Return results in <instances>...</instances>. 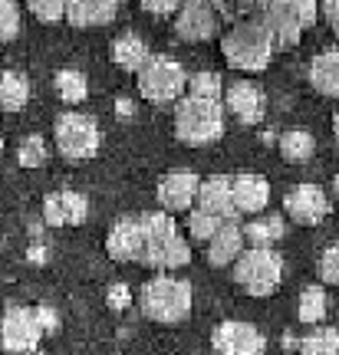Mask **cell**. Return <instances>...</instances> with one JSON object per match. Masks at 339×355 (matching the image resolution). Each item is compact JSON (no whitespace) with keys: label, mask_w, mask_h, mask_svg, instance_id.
I'll return each mask as SVG.
<instances>
[{"label":"cell","mask_w":339,"mask_h":355,"mask_svg":"<svg viewBox=\"0 0 339 355\" xmlns=\"http://www.w3.org/2000/svg\"><path fill=\"white\" fill-rule=\"evenodd\" d=\"M142 234H145V254L142 263L155 266V270H178V266L191 263V243L178 234L175 217L168 211H149L138 217Z\"/></svg>","instance_id":"1"},{"label":"cell","mask_w":339,"mask_h":355,"mask_svg":"<svg viewBox=\"0 0 339 355\" xmlns=\"http://www.w3.org/2000/svg\"><path fill=\"white\" fill-rule=\"evenodd\" d=\"M191 303H195L191 283L181 277H168V273L151 277L138 290V309L149 319H155V322H165V326L185 322L191 316Z\"/></svg>","instance_id":"2"},{"label":"cell","mask_w":339,"mask_h":355,"mask_svg":"<svg viewBox=\"0 0 339 355\" xmlns=\"http://www.w3.org/2000/svg\"><path fill=\"white\" fill-rule=\"evenodd\" d=\"M221 53L227 66H234L240 73H264L274 56V40L261 20H247V24L231 26L221 37Z\"/></svg>","instance_id":"3"},{"label":"cell","mask_w":339,"mask_h":355,"mask_svg":"<svg viewBox=\"0 0 339 355\" xmlns=\"http://www.w3.org/2000/svg\"><path fill=\"white\" fill-rule=\"evenodd\" d=\"M175 135L181 145L204 148L224 135V105L214 99H181L175 105Z\"/></svg>","instance_id":"4"},{"label":"cell","mask_w":339,"mask_h":355,"mask_svg":"<svg viewBox=\"0 0 339 355\" xmlns=\"http://www.w3.org/2000/svg\"><path fill=\"white\" fill-rule=\"evenodd\" d=\"M320 17V3L316 0H270L261 10V24L274 40V50H287L293 43H300L303 30H310Z\"/></svg>","instance_id":"5"},{"label":"cell","mask_w":339,"mask_h":355,"mask_svg":"<svg viewBox=\"0 0 339 355\" xmlns=\"http://www.w3.org/2000/svg\"><path fill=\"white\" fill-rule=\"evenodd\" d=\"M234 283L251 296H270L283 279V257L274 247H247L234 263Z\"/></svg>","instance_id":"6"},{"label":"cell","mask_w":339,"mask_h":355,"mask_svg":"<svg viewBox=\"0 0 339 355\" xmlns=\"http://www.w3.org/2000/svg\"><path fill=\"white\" fill-rule=\"evenodd\" d=\"M188 89V73L185 66L172 60V56H155L142 69H138V92L142 99L151 105H165V102H175L181 92Z\"/></svg>","instance_id":"7"},{"label":"cell","mask_w":339,"mask_h":355,"mask_svg":"<svg viewBox=\"0 0 339 355\" xmlns=\"http://www.w3.org/2000/svg\"><path fill=\"white\" fill-rule=\"evenodd\" d=\"M53 139H56V152L69 158V162H86L99 152V125L96 119L83 112H63L53 122Z\"/></svg>","instance_id":"8"},{"label":"cell","mask_w":339,"mask_h":355,"mask_svg":"<svg viewBox=\"0 0 339 355\" xmlns=\"http://www.w3.org/2000/svg\"><path fill=\"white\" fill-rule=\"evenodd\" d=\"M43 339V326L37 319V309L26 306H10L0 319V345L10 355H30Z\"/></svg>","instance_id":"9"},{"label":"cell","mask_w":339,"mask_h":355,"mask_svg":"<svg viewBox=\"0 0 339 355\" xmlns=\"http://www.w3.org/2000/svg\"><path fill=\"white\" fill-rule=\"evenodd\" d=\"M211 345L217 355H264L267 339L254 322L227 319V322H221V326L214 329Z\"/></svg>","instance_id":"10"},{"label":"cell","mask_w":339,"mask_h":355,"mask_svg":"<svg viewBox=\"0 0 339 355\" xmlns=\"http://www.w3.org/2000/svg\"><path fill=\"white\" fill-rule=\"evenodd\" d=\"M175 37L181 43H208L217 37V13L208 0H185L175 17Z\"/></svg>","instance_id":"11"},{"label":"cell","mask_w":339,"mask_h":355,"mask_svg":"<svg viewBox=\"0 0 339 355\" xmlns=\"http://www.w3.org/2000/svg\"><path fill=\"white\" fill-rule=\"evenodd\" d=\"M283 211L290 220H297L303 227H313L329 214V198L320 184H293L283 194Z\"/></svg>","instance_id":"12"},{"label":"cell","mask_w":339,"mask_h":355,"mask_svg":"<svg viewBox=\"0 0 339 355\" xmlns=\"http://www.w3.org/2000/svg\"><path fill=\"white\" fill-rule=\"evenodd\" d=\"M224 105L227 112H234L240 125H257L267 112V99H264V89L257 86V83H227L224 89Z\"/></svg>","instance_id":"13"},{"label":"cell","mask_w":339,"mask_h":355,"mask_svg":"<svg viewBox=\"0 0 339 355\" xmlns=\"http://www.w3.org/2000/svg\"><path fill=\"white\" fill-rule=\"evenodd\" d=\"M198 191H201V178L195 171H168L158 181L155 198L162 211H191V204H198Z\"/></svg>","instance_id":"14"},{"label":"cell","mask_w":339,"mask_h":355,"mask_svg":"<svg viewBox=\"0 0 339 355\" xmlns=\"http://www.w3.org/2000/svg\"><path fill=\"white\" fill-rule=\"evenodd\" d=\"M106 250L113 260L119 263H132V260H142L145 254V234H142V224L138 217H122L115 220L109 237H106Z\"/></svg>","instance_id":"15"},{"label":"cell","mask_w":339,"mask_h":355,"mask_svg":"<svg viewBox=\"0 0 339 355\" xmlns=\"http://www.w3.org/2000/svg\"><path fill=\"white\" fill-rule=\"evenodd\" d=\"M89 214V201L79 191H53L43 201V220L50 227H69V224H83Z\"/></svg>","instance_id":"16"},{"label":"cell","mask_w":339,"mask_h":355,"mask_svg":"<svg viewBox=\"0 0 339 355\" xmlns=\"http://www.w3.org/2000/svg\"><path fill=\"white\" fill-rule=\"evenodd\" d=\"M198 207L214 217H221V220H238V211H234V178L227 175L201 178Z\"/></svg>","instance_id":"17"},{"label":"cell","mask_w":339,"mask_h":355,"mask_svg":"<svg viewBox=\"0 0 339 355\" xmlns=\"http://www.w3.org/2000/svg\"><path fill=\"white\" fill-rule=\"evenodd\" d=\"M267 204H270V184L264 175H238L234 178V211L238 217H251V214H264Z\"/></svg>","instance_id":"18"},{"label":"cell","mask_w":339,"mask_h":355,"mask_svg":"<svg viewBox=\"0 0 339 355\" xmlns=\"http://www.w3.org/2000/svg\"><path fill=\"white\" fill-rule=\"evenodd\" d=\"M244 250H247V247H244V227H240L238 220H227V224H221V230L214 234L211 241H208V263L234 266Z\"/></svg>","instance_id":"19"},{"label":"cell","mask_w":339,"mask_h":355,"mask_svg":"<svg viewBox=\"0 0 339 355\" xmlns=\"http://www.w3.org/2000/svg\"><path fill=\"white\" fill-rule=\"evenodd\" d=\"M122 7V0H69V10H66V20L79 30H89V26H106L115 20V13Z\"/></svg>","instance_id":"20"},{"label":"cell","mask_w":339,"mask_h":355,"mask_svg":"<svg viewBox=\"0 0 339 355\" xmlns=\"http://www.w3.org/2000/svg\"><path fill=\"white\" fill-rule=\"evenodd\" d=\"M151 60V50L149 43L138 37V33H122V37L113 40V63L119 69H126V73H135Z\"/></svg>","instance_id":"21"},{"label":"cell","mask_w":339,"mask_h":355,"mask_svg":"<svg viewBox=\"0 0 339 355\" xmlns=\"http://www.w3.org/2000/svg\"><path fill=\"white\" fill-rule=\"evenodd\" d=\"M310 83L320 96H333L339 99V50L320 53L310 63Z\"/></svg>","instance_id":"22"},{"label":"cell","mask_w":339,"mask_h":355,"mask_svg":"<svg viewBox=\"0 0 339 355\" xmlns=\"http://www.w3.org/2000/svg\"><path fill=\"white\" fill-rule=\"evenodd\" d=\"M283 234H287V224H283V217H276V214L251 217V220L244 224V241L251 243V247H270V243H276Z\"/></svg>","instance_id":"23"},{"label":"cell","mask_w":339,"mask_h":355,"mask_svg":"<svg viewBox=\"0 0 339 355\" xmlns=\"http://www.w3.org/2000/svg\"><path fill=\"white\" fill-rule=\"evenodd\" d=\"M26 102H30V83H26L24 73H17V69L0 73V109L3 112H20Z\"/></svg>","instance_id":"24"},{"label":"cell","mask_w":339,"mask_h":355,"mask_svg":"<svg viewBox=\"0 0 339 355\" xmlns=\"http://www.w3.org/2000/svg\"><path fill=\"white\" fill-rule=\"evenodd\" d=\"M329 313V296L323 286H303L300 300H297V319L306 326H320Z\"/></svg>","instance_id":"25"},{"label":"cell","mask_w":339,"mask_h":355,"mask_svg":"<svg viewBox=\"0 0 339 355\" xmlns=\"http://www.w3.org/2000/svg\"><path fill=\"white\" fill-rule=\"evenodd\" d=\"M280 155L287 158V162H306V158H313L316 152V141L310 132H303V128H290L280 135Z\"/></svg>","instance_id":"26"},{"label":"cell","mask_w":339,"mask_h":355,"mask_svg":"<svg viewBox=\"0 0 339 355\" xmlns=\"http://www.w3.org/2000/svg\"><path fill=\"white\" fill-rule=\"evenodd\" d=\"M53 86H56V96L63 102H69V105H76V102H83L89 96V83L79 69H60L56 79H53Z\"/></svg>","instance_id":"27"},{"label":"cell","mask_w":339,"mask_h":355,"mask_svg":"<svg viewBox=\"0 0 339 355\" xmlns=\"http://www.w3.org/2000/svg\"><path fill=\"white\" fill-rule=\"evenodd\" d=\"M300 355H339V332L320 326L300 339Z\"/></svg>","instance_id":"28"},{"label":"cell","mask_w":339,"mask_h":355,"mask_svg":"<svg viewBox=\"0 0 339 355\" xmlns=\"http://www.w3.org/2000/svg\"><path fill=\"white\" fill-rule=\"evenodd\" d=\"M188 234L195 237V241H201V243H208L221 230V224H227V220H221V217H214V214H208V211H201V207H191L188 211Z\"/></svg>","instance_id":"29"},{"label":"cell","mask_w":339,"mask_h":355,"mask_svg":"<svg viewBox=\"0 0 339 355\" xmlns=\"http://www.w3.org/2000/svg\"><path fill=\"white\" fill-rule=\"evenodd\" d=\"M221 92H224V83H221L217 73H195L188 79V96H195V99L221 102Z\"/></svg>","instance_id":"30"},{"label":"cell","mask_w":339,"mask_h":355,"mask_svg":"<svg viewBox=\"0 0 339 355\" xmlns=\"http://www.w3.org/2000/svg\"><path fill=\"white\" fill-rule=\"evenodd\" d=\"M17 162L24 168H40L47 162V141L40 139V135H26L20 141V148H17Z\"/></svg>","instance_id":"31"},{"label":"cell","mask_w":339,"mask_h":355,"mask_svg":"<svg viewBox=\"0 0 339 355\" xmlns=\"http://www.w3.org/2000/svg\"><path fill=\"white\" fill-rule=\"evenodd\" d=\"M30 13L37 17L40 24H56L63 20L66 10H69V0H26Z\"/></svg>","instance_id":"32"},{"label":"cell","mask_w":339,"mask_h":355,"mask_svg":"<svg viewBox=\"0 0 339 355\" xmlns=\"http://www.w3.org/2000/svg\"><path fill=\"white\" fill-rule=\"evenodd\" d=\"M316 273H320V279H323V283L339 286V241L329 243L326 250L320 254V260H316Z\"/></svg>","instance_id":"33"},{"label":"cell","mask_w":339,"mask_h":355,"mask_svg":"<svg viewBox=\"0 0 339 355\" xmlns=\"http://www.w3.org/2000/svg\"><path fill=\"white\" fill-rule=\"evenodd\" d=\"M20 33V10L13 0H0V43H10Z\"/></svg>","instance_id":"34"},{"label":"cell","mask_w":339,"mask_h":355,"mask_svg":"<svg viewBox=\"0 0 339 355\" xmlns=\"http://www.w3.org/2000/svg\"><path fill=\"white\" fill-rule=\"evenodd\" d=\"M181 3L185 0H142L145 13H151V17H168V13L181 10Z\"/></svg>","instance_id":"35"},{"label":"cell","mask_w":339,"mask_h":355,"mask_svg":"<svg viewBox=\"0 0 339 355\" xmlns=\"http://www.w3.org/2000/svg\"><path fill=\"white\" fill-rule=\"evenodd\" d=\"M129 303H132V296H129V286H126V283H115L113 290H109V306H113V309H126Z\"/></svg>","instance_id":"36"},{"label":"cell","mask_w":339,"mask_h":355,"mask_svg":"<svg viewBox=\"0 0 339 355\" xmlns=\"http://www.w3.org/2000/svg\"><path fill=\"white\" fill-rule=\"evenodd\" d=\"M37 319H40V326H43V332H53L60 322H56V313H53L50 306H37Z\"/></svg>","instance_id":"37"},{"label":"cell","mask_w":339,"mask_h":355,"mask_svg":"<svg viewBox=\"0 0 339 355\" xmlns=\"http://www.w3.org/2000/svg\"><path fill=\"white\" fill-rule=\"evenodd\" d=\"M323 17H326V24L333 26V33L339 37V3H333V0H323Z\"/></svg>","instance_id":"38"},{"label":"cell","mask_w":339,"mask_h":355,"mask_svg":"<svg viewBox=\"0 0 339 355\" xmlns=\"http://www.w3.org/2000/svg\"><path fill=\"white\" fill-rule=\"evenodd\" d=\"M333 132H336V141H339V109H336V115H333Z\"/></svg>","instance_id":"39"},{"label":"cell","mask_w":339,"mask_h":355,"mask_svg":"<svg viewBox=\"0 0 339 355\" xmlns=\"http://www.w3.org/2000/svg\"><path fill=\"white\" fill-rule=\"evenodd\" d=\"M333 194H336V198H339V175L333 178Z\"/></svg>","instance_id":"40"},{"label":"cell","mask_w":339,"mask_h":355,"mask_svg":"<svg viewBox=\"0 0 339 355\" xmlns=\"http://www.w3.org/2000/svg\"><path fill=\"white\" fill-rule=\"evenodd\" d=\"M0 155H3V139H0Z\"/></svg>","instance_id":"41"},{"label":"cell","mask_w":339,"mask_h":355,"mask_svg":"<svg viewBox=\"0 0 339 355\" xmlns=\"http://www.w3.org/2000/svg\"><path fill=\"white\" fill-rule=\"evenodd\" d=\"M333 3H339V0H333Z\"/></svg>","instance_id":"42"},{"label":"cell","mask_w":339,"mask_h":355,"mask_svg":"<svg viewBox=\"0 0 339 355\" xmlns=\"http://www.w3.org/2000/svg\"><path fill=\"white\" fill-rule=\"evenodd\" d=\"M30 355H33V352H30Z\"/></svg>","instance_id":"43"}]
</instances>
